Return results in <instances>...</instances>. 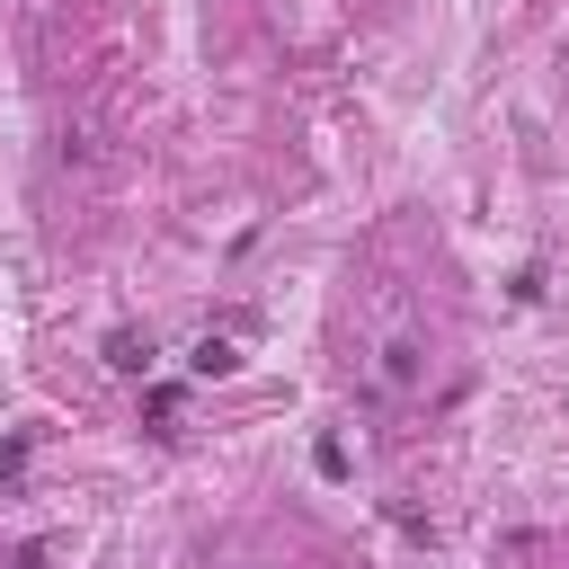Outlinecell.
Segmentation results:
<instances>
[{
    "instance_id": "cell-2",
    "label": "cell",
    "mask_w": 569,
    "mask_h": 569,
    "mask_svg": "<svg viewBox=\"0 0 569 569\" xmlns=\"http://www.w3.org/2000/svg\"><path fill=\"white\" fill-rule=\"evenodd\" d=\"M187 365H196V373H231V365H240V356H231V347H222V338H196V356H187Z\"/></svg>"
},
{
    "instance_id": "cell-1",
    "label": "cell",
    "mask_w": 569,
    "mask_h": 569,
    "mask_svg": "<svg viewBox=\"0 0 569 569\" xmlns=\"http://www.w3.org/2000/svg\"><path fill=\"white\" fill-rule=\"evenodd\" d=\"M107 365H116V373H151V338L116 329V338H107Z\"/></svg>"
}]
</instances>
